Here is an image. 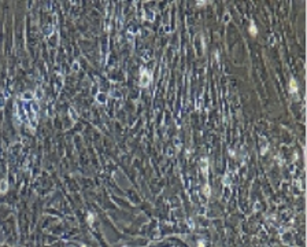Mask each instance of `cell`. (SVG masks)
I'll return each mask as SVG.
<instances>
[{"label":"cell","instance_id":"obj_1","mask_svg":"<svg viewBox=\"0 0 307 247\" xmlns=\"http://www.w3.org/2000/svg\"><path fill=\"white\" fill-rule=\"evenodd\" d=\"M143 74H144V77H141V85L143 87H147L148 82H150V76H147L145 72H143Z\"/></svg>","mask_w":307,"mask_h":247},{"label":"cell","instance_id":"obj_2","mask_svg":"<svg viewBox=\"0 0 307 247\" xmlns=\"http://www.w3.org/2000/svg\"><path fill=\"white\" fill-rule=\"evenodd\" d=\"M289 87H291V92H296V91H298V84H296V81H295V80H291Z\"/></svg>","mask_w":307,"mask_h":247},{"label":"cell","instance_id":"obj_3","mask_svg":"<svg viewBox=\"0 0 307 247\" xmlns=\"http://www.w3.org/2000/svg\"><path fill=\"white\" fill-rule=\"evenodd\" d=\"M250 33L254 34V36H256V33H258V30H256V28H255L254 24H251V26H250Z\"/></svg>","mask_w":307,"mask_h":247},{"label":"cell","instance_id":"obj_4","mask_svg":"<svg viewBox=\"0 0 307 247\" xmlns=\"http://www.w3.org/2000/svg\"><path fill=\"white\" fill-rule=\"evenodd\" d=\"M6 190H7V183H6V181H3V184H1V188H0V191H1V192H4Z\"/></svg>","mask_w":307,"mask_h":247}]
</instances>
